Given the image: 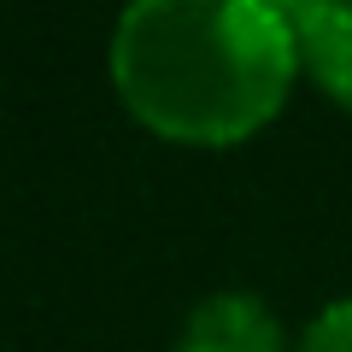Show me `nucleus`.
I'll return each instance as SVG.
<instances>
[{
	"label": "nucleus",
	"instance_id": "obj_4",
	"mask_svg": "<svg viewBox=\"0 0 352 352\" xmlns=\"http://www.w3.org/2000/svg\"><path fill=\"white\" fill-rule=\"evenodd\" d=\"M294 352H352V294L317 305L294 335Z\"/></svg>",
	"mask_w": 352,
	"mask_h": 352
},
{
	"label": "nucleus",
	"instance_id": "obj_3",
	"mask_svg": "<svg viewBox=\"0 0 352 352\" xmlns=\"http://www.w3.org/2000/svg\"><path fill=\"white\" fill-rule=\"evenodd\" d=\"M300 71L352 118V0H305L294 12Z\"/></svg>",
	"mask_w": 352,
	"mask_h": 352
},
{
	"label": "nucleus",
	"instance_id": "obj_1",
	"mask_svg": "<svg viewBox=\"0 0 352 352\" xmlns=\"http://www.w3.org/2000/svg\"><path fill=\"white\" fill-rule=\"evenodd\" d=\"M106 76L147 135L223 153L276 124L305 71L276 0H124Z\"/></svg>",
	"mask_w": 352,
	"mask_h": 352
},
{
	"label": "nucleus",
	"instance_id": "obj_2",
	"mask_svg": "<svg viewBox=\"0 0 352 352\" xmlns=\"http://www.w3.org/2000/svg\"><path fill=\"white\" fill-rule=\"evenodd\" d=\"M176 352H294V329L252 288H217L182 317Z\"/></svg>",
	"mask_w": 352,
	"mask_h": 352
}]
</instances>
